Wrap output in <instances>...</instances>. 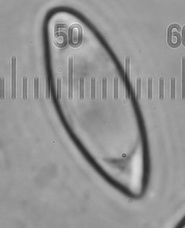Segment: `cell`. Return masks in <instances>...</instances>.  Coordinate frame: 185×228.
Here are the masks:
<instances>
[{
    "mask_svg": "<svg viewBox=\"0 0 185 228\" xmlns=\"http://www.w3.org/2000/svg\"><path fill=\"white\" fill-rule=\"evenodd\" d=\"M68 99L72 100L73 98V84H74V58L72 56L68 57Z\"/></svg>",
    "mask_w": 185,
    "mask_h": 228,
    "instance_id": "3957f363",
    "label": "cell"
},
{
    "mask_svg": "<svg viewBox=\"0 0 185 228\" xmlns=\"http://www.w3.org/2000/svg\"><path fill=\"white\" fill-rule=\"evenodd\" d=\"M182 41H183V44L185 46V26L183 27V31H182Z\"/></svg>",
    "mask_w": 185,
    "mask_h": 228,
    "instance_id": "ffe728a7",
    "label": "cell"
},
{
    "mask_svg": "<svg viewBox=\"0 0 185 228\" xmlns=\"http://www.w3.org/2000/svg\"><path fill=\"white\" fill-rule=\"evenodd\" d=\"M182 99L185 100V56L182 57Z\"/></svg>",
    "mask_w": 185,
    "mask_h": 228,
    "instance_id": "5b68a950",
    "label": "cell"
},
{
    "mask_svg": "<svg viewBox=\"0 0 185 228\" xmlns=\"http://www.w3.org/2000/svg\"><path fill=\"white\" fill-rule=\"evenodd\" d=\"M164 89H165V79L163 77H161L159 80V98L161 100H163L165 96Z\"/></svg>",
    "mask_w": 185,
    "mask_h": 228,
    "instance_id": "ba28073f",
    "label": "cell"
},
{
    "mask_svg": "<svg viewBox=\"0 0 185 228\" xmlns=\"http://www.w3.org/2000/svg\"><path fill=\"white\" fill-rule=\"evenodd\" d=\"M96 78H91V85H90V96L92 100L96 99Z\"/></svg>",
    "mask_w": 185,
    "mask_h": 228,
    "instance_id": "30bf717a",
    "label": "cell"
},
{
    "mask_svg": "<svg viewBox=\"0 0 185 228\" xmlns=\"http://www.w3.org/2000/svg\"><path fill=\"white\" fill-rule=\"evenodd\" d=\"M5 78L2 77L0 79V95L2 100L5 99Z\"/></svg>",
    "mask_w": 185,
    "mask_h": 228,
    "instance_id": "2e32d148",
    "label": "cell"
},
{
    "mask_svg": "<svg viewBox=\"0 0 185 228\" xmlns=\"http://www.w3.org/2000/svg\"><path fill=\"white\" fill-rule=\"evenodd\" d=\"M102 97L103 100L107 99V79L106 77H103L102 79Z\"/></svg>",
    "mask_w": 185,
    "mask_h": 228,
    "instance_id": "9a60e30c",
    "label": "cell"
},
{
    "mask_svg": "<svg viewBox=\"0 0 185 228\" xmlns=\"http://www.w3.org/2000/svg\"><path fill=\"white\" fill-rule=\"evenodd\" d=\"M171 91H170V94H171V99L174 100L175 99V89H176V79L174 77L171 78Z\"/></svg>",
    "mask_w": 185,
    "mask_h": 228,
    "instance_id": "8fae6325",
    "label": "cell"
},
{
    "mask_svg": "<svg viewBox=\"0 0 185 228\" xmlns=\"http://www.w3.org/2000/svg\"><path fill=\"white\" fill-rule=\"evenodd\" d=\"M85 79L83 77H80L79 80V96L80 100L84 99L85 94Z\"/></svg>",
    "mask_w": 185,
    "mask_h": 228,
    "instance_id": "52a82bcc",
    "label": "cell"
},
{
    "mask_svg": "<svg viewBox=\"0 0 185 228\" xmlns=\"http://www.w3.org/2000/svg\"><path fill=\"white\" fill-rule=\"evenodd\" d=\"M40 79L38 77H35L34 79V97L35 100H38L40 97Z\"/></svg>",
    "mask_w": 185,
    "mask_h": 228,
    "instance_id": "8992f818",
    "label": "cell"
},
{
    "mask_svg": "<svg viewBox=\"0 0 185 228\" xmlns=\"http://www.w3.org/2000/svg\"><path fill=\"white\" fill-rule=\"evenodd\" d=\"M23 100H27L28 99V78H23Z\"/></svg>",
    "mask_w": 185,
    "mask_h": 228,
    "instance_id": "e0dca14e",
    "label": "cell"
},
{
    "mask_svg": "<svg viewBox=\"0 0 185 228\" xmlns=\"http://www.w3.org/2000/svg\"><path fill=\"white\" fill-rule=\"evenodd\" d=\"M180 26L177 25H171L168 29V43L171 47H177L180 45V37L178 34L180 31Z\"/></svg>",
    "mask_w": 185,
    "mask_h": 228,
    "instance_id": "6da1fadb",
    "label": "cell"
},
{
    "mask_svg": "<svg viewBox=\"0 0 185 228\" xmlns=\"http://www.w3.org/2000/svg\"><path fill=\"white\" fill-rule=\"evenodd\" d=\"M69 42L73 45L76 46L80 44L83 39V33H82V29L80 26L77 25H72L69 28Z\"/></svg>",
    "mask_w": 185,
    "mask_h": 228,
    "instance_id": "7a4b0ae2",
    "label": "cell"
},
{
    "mask_svg": "<svg viewBox=\"0 0 185 228\" xmlns=\"http://www.w3.org/2000/svg\"><path fill=\"white\" fill-rule=\"evenodd\" d=\"M141 85H142V80L141 77L137 79V89H136V97L137 100H140L141 97Z\"/></svg>",
    "mask_w": 185,
    "mask_h": 228,
    "instance_id": "4fadbf2b",
    "label": "cell"
},
{
    "mask_svg": "<svg viewBox=\"0 0 185 228\" xmlns=\"http://www.w3.org/2000/svg\"><path fill=\"white\" fill-rule=\"evenodd\" d=\"M17 58L15 55L11 57V99L15 100L17 94Z\"/></svg>",
    "mask_w": 185,
    "mask_h": 228,
    "instance_id": "277c9868",
    "label": "cell"
},
{
    "mask_svg": "<svg viewBox=\"0 0 185 228\" xmlns=\"http://www.w3.org/2000/svg\"><path fill=\"white\" fill-rule=\"evenodd\" d=\"M125 74H126L127 79L129 80L130 75H131V58L127 56L125 58Z\"/></svg>",
    "mask_w": 185,
    "mask_h": 228,
    "instance_id": "7c38bea8",
    "label": "cell"
},
{
    "mask_svg": "<svg viewBox=\"0 0 185 228\" xmlns=\"http://www.w3.org/2000/svg\"><path fill=\"white\" fill-rule=\"evenodd\" d=\"M114 99H118V78L115 77L114 79Z\"/></svg>",
    "mask_w": 185,
    "mask_h": 228,
    "instance_id": "ac0fdd59",
    "label": "cell"
},
{
    "mask_svg": "<svg viewBox=\"0 0 185 228\" xmlns=\"http://www.w3.org/2000/svg\"><path fill=\"white\" fill-rule=\"evenodd\" d=\"M174 228H185V214L183 216L181 219L177 222Z\"/></svg>",
    "mask_w": 185,
    "mask_h": 228,
    "instance_id": "d6986e66",
    "label": "cell"
},
{
    "mask_svg": "<svg viewBox=\"0 0 185 228\" xmlns=\"http://www.w3.org/2000/svg\"><path fill=\"white\" fill-rule=\"evenodd\" d=\"M62 79L60 77L56 79V94L58 99L60 100L62 98Z\"/></svg>",
    "mask_w": 185,
    "mask_h": 228,
    "instance_id": "5bb4252c",
    "label": "cell"
},
{
    "mask_svg": "<svg viewBox=\"0 0 185 228\" xmlns=\"http://www.w3.org/2000/svg\"><path fill=\"white\" fill-rule=\"evenodd\" d=\"M47 96H46V99H50V93H49V90H50V85H49V79H47Z\"/></svg>",
    "mask_w": 185,
    "mask_h": 228,
    "instance_id": "44dd1931",
    "label": "cell"
},
{
    "mask_svg": "<svg viewBox=\"0 0 185 228\" xmlns=\"http://www.w3.org/2000/svg\"><path fill=\"white\" fill-rule=\"evenodd\" d=\"M153 78L149 77L148 79H147V98L150 100L153 99Z\"/></svg>",
    "mask_w": 185,
    "mask_h": 228,
    "instance_id": "9c48e42d",
    "label": "cell"
}]
</instances>
